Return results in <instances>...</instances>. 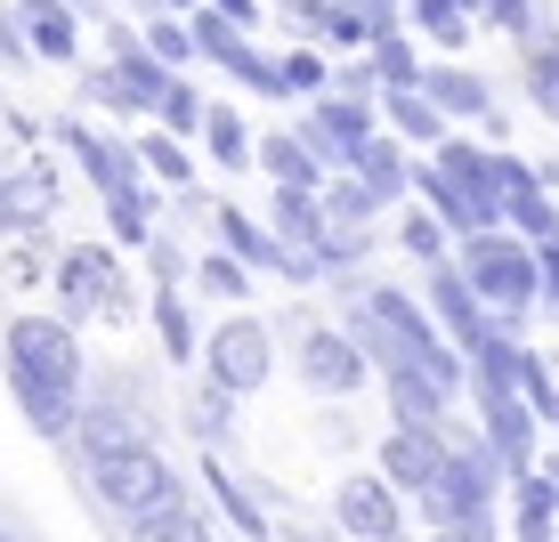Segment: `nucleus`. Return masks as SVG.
I'll use <instances>...</instances> for the list:
<instances>
[{
	"instance_id": "obj_21",
	"label": "nucleus",
	"mask_w": 559,
	"mask_h": 542,
	"mask_svg": "<svg viewBox=\"0 0 559 542\" xmlns=\"http://www.w3.org/2000/svg\"><path fill=\"white\" fill-rule=\"evenodd\" d=\"M511 534H519V542H559V502H551L544 461L511 478Z\"/></svg>"
},
{
	"instance_id": "obj_39",
	"label": "nucleus",
	"mask_w": 559,
	"mask_h": 542,
	"mask_svg": "<svg viewBox=\"0 0 559 542\" xmlns=\"http://www.w3.org/2000/svg\"><path fill=\"white\" fill-rule=\"evenodd\" d=\"M373 73H381V89H414L421 82V57L390 33V41H373Z\"/></svg>"
},
{
	"instance_id": "obj_19",
	"label": "nucleus",
	"mask_w": 559,
	"mask_h": 542,
	"mask_svg": "<svg viewBox=\"0 0 559 542\" xmlns=\"http://www.w3.org/2000/svg\"><path fill=\"white\" fill-rule=\"evenodd\" d=\"M421 89H430V106L447 122H495V89L471 65H421Z\"/></svg>"
},
{
	"instance_id": "obj_32",
	"label": "nucleus",
	"mask_w": 559,
	"mask_h": 542,
	"mask_svg": "<svg viewBox=\"0 0 559 542\" xmlns=\"http://www.w3.org/2000/svg\"><path fill=\"white\" fill-rule=\"evenodd\" d=\"M519 49H527V89H535V106L559 122V33L544 25L535 41H519Z\"/></svg>"
},
{
	"instance_id": "obj_47",
	"label": "nucleus",
	"mask_w": 559,
	"mask_h": 542,
	"mask_svg": "<svg viewBox=\"0 0 559 542\" xmlns=\"http://www.w3.org/2000/svg\"><path fill=\"white\" fill-rule=\"evenodd\" d=\"M535 413H544V430H559V389H551L544 405H535Z\"/></svg>"
},
{
	"instance_id": "obj_46",
	"label": "nucleus",
	"mask_w": 559,
	"mask_h": 542,
	"mask_svg": "<svg viewBox=\"0 0 559 542\" xmlns=\"http://www.w3.org/2000/svg\"><path fill=\"white\" fill-rule=\"evenodd\" d=\"M211 9H219V16H236V25H243V33H252V25H260V0H211Z\"/></svg>"
},
{
	"instance_id": "obj_13",
	"label": "nucleus",
	"mask_w": 559,
	"mask_h": 542,
	"mask_svg": "<svg viewBox=\"0 0 559 542\" xmlns=\"http://www.w3.org/2000/svg\"><path fill=\"white\" fill-rule=\"evenodd\" d=\"M471 397H478V413H487V437H495V454H503V470H535V405L511 389V381H471Z\"/></svg>"
},
{
	"instance_id": "obj_2",
	"label": "nucleus",
	"mask_w": 559,
	"mask_h": 542,
	"mask_svg": "<svg viewBox=\"0 0 559 542\" xmlns=\"http://www.w3.org/2000/svg\"><path fill=\"white\" fill-rule=\"evenodd\" d=\"M462 276H471V292L495 308V316L511 324H527V308L544 300V267H535V243L527 236H511V227H487V236H462Z\"/></svg>"
},
{
	"instance_id": "obj_35",
	"label": "nucleus",
	"mask_w": 559,
	"mask_h": 542,
	"mask_svg": "<svg viewBox=\"0 0 559 542\" xmlns=\"http://www.w3.org/2000/svg\"><path fill=\"white\" fill-rule=\"evenodd\" d=\"M414 25L430 33L438 49H471V9H462V0H414Z\"/></svg>"
},
{
	"instance_id": "obj_43",
	"label": "nucleus",
	"mask_w": 559,
	"mask_h": 542,
	"mask_svg": "<svg viewBox=\"0 0 559 542\" xmlns=\"http://www.w3.org/2000/svg\"><path fill=\"white\" fill-rule=\"evenodd\" d=\"M16 186H25V179H9V170H0V236L33 219V195H16Z\"/></svg>"
},
{
	"instance_id": "obj_50",
	"label": "nucleus",
	"mask_w": 559,
	"mask_h": 542,
	"mask_svg": "<svg viewBox=\"0 0 559 542\" xmlns=\"http://www.w3.org/2000/svg\"><path fill=\"white\" fill-rule=\"evenodd\" d=\"M73 9H82V16H90V9H98V0H73Z\"/></svg>"
},
{
	"instance_id": "obj_28",
	"label": "nucleus",
	"mask_w": 559,
	"mask_h": 542,
	"mask_svg": "<svg viewBox=\"0 0 559 542\" xmlns=\"http://www.w3.org/2000/svg\"><path fill=\"white\" fill-rule=\"evenodd\" d=\"M203 486H211V502H219V510H227V518H236V527H243V534H252V542L267 534V510H260V502H252V494H243V486H236V478H227V470H219V461H211V445H203Z\"/></svg>"
},
{
	"instance_id": "obj_24",
	"label": "nucleus",
	"mask_w": 559,
	"mask_h": 542,
	"mask_svg": "<svg viewBox=\"0 0 559 542\" xmlns=\"http://www.w3.org/2000/svg\"><path fill=\"white\" fill-rule=\"evenodd\" d=\"M381 122H390L397 130V138H414V146H438V138H454V130H447V113H438L430 106V89H381Z\"/></svg>"
},
{
	"instance_id": "obj_29",
	"label": "nucleus",
	"mask_w": 559,
	"mask_h": 542,
	"mask_svg": "<svg viewBox=\"0 0 559 542\" xmlns=\"http://www.w3.org/2000/svg\"><path fill=\"white\" fill-rule=\"evenodd\" d=\"M130 542H211V527H203L195 502H170L154 518H130Z\"/></svg>"
},
{
	"instance_id": "obj_27",
	"label": "nucleus",
	"mask_w": 559,
	"mask_h": 542,
	"mask_svg": "<svg viewBox=\"0 0 559 542\" xmlns=\"http://www.w3.org/2000/svg\"><path fill=\"white\" fill-rule=\"evenodd\" d=\"M130 146H139V162H146V170H154L163 186H195V162H187V138H170V130H139Z\"/></svg>"
},
{
	"instance_id": "obj_40",
	"label": "nucleus",
	"mask_w": 559,
	"mask_h": 542,
	"mask_svg": "<svg viewBox=\"0 0 559 542\" xmlns=\"http://www.w3.org/2000/svg\"><path fill=\"white\" fill-rule=\"evenodd\" d=\"M284 89H293V98H324V89H333L324 57L317 49H293V57H284Z\"/></svg>"
},
{
	"instance_id": "obj_36",
	"label": "nucleus",
	"mask_w": 559,
	"mask_h": 542,
	"mask_svg": "<svg viewBox=\"0 0 559 542\" xmlns=\"http://www.w3.org/2000/svg\"><path fill=\"white\" fill-rule=\"evenodd\" d=\"M195 284H203L211 300H243V292H252V267L219 243V251H203V260H195Z\"/></svg>"
},
{
	"instance_id": "obj_11",
	"label": "nucleus",
	"mask_w": 559,
	"mask_h": 542,
	"mask_svg": "<svg viewBox=\"0 0 559 542\" xmlns=\"http://www.w3.org/2000/svg\"><path fill=\"white\" fill-rule=\"evenodd\" d=\"M447 454H454V445H447V421H397V430L381 437V478H390L397 494L421 502V494L438 486V470H447Z\"/></svg>"
},
{
	"instance_id": "obj_6",
	"label": "nucleus",
	"mask_w": 559,
	"mask_h": 542,
	"mask_svg": "<svg viewBox=\"0 0 559 542\" xmlns=\"http://www.w3.org/2000/svg\"><path fill=\"white\" fill-rule=\"evenodd\" d=\"M421 300H430L438 333H447V340L462 348V364H471V357H478V348H487L495 333H511V324H503V316H495L487 300L471 292V276H462L454 260H438V267H430V284H421Z\"/></svg>"
},
{
	"instance_id": "obj_18",
	"label": "nucleus",
	"mask_w": 559,
	"mask_h": 542,
	"mask_svg": "<svg viewBox=\"0 0 559 542\" xmlns=\"http://www.w3.org/2000/svg\"><path fill=\"white\" fill-rule=\"evenodd\" d=\"M16 16H25V41L41 65H73L82 57V9L73 0H16Z\"/></svg>"
},
{
	"instance_id": "obj_7",
	"label": "nucleus",
	"mask_w": 559,
	"mask_h": 542,
	"mask_svg": "<svg viewBox=\"0 0 559 542\" xmlns=\"http://www.w3.org/2000/svg\"><path fill=\"white\" fill-rule=\"evenodd\" d=\"M373 122H381V106H365V98H341V89H324V98H317V106L300 113V138H308V154H317L324 170H333V162L349 170L357 154H365V146L381 138Z\"/></svg>"
},
{
	"instance_id": "obj_38",
	"label": "nucleus",
	"mask_w": 559,
	"mask_h": 542,
	"mask_svg": "<svg viewBox=\"0 0 559 542\" xmlns=\"http://www.w3.org/2000/svg\"><path fill=\"white\" fill-rule=\"evenodd\" d=\"M487 25H495V33H511V41H535L551 16H544V0H487Z\"/></svg>"
},
{
	"instance_id": "obj_44",
	"label": "nucleus",
	"mask_w": 559,
	"mask_h": 542,
	"mask_svg": "<svg viewBox=\"0 0 559 542\" xmlns=\"http://www.w3.org/2000/svg\"><path fill=\"white\" fill-rule=\"evenodd\" d=\"M535 267H544V308H559V236L535 243Z\"/></svg>"
},
{
	"instance_id": "obj_9",
	"label": "nucleus",
	"mask_w": 559,
	"mask_h": 542,
	"mask_svg": "<svg viewBox=\"0 0 559 542\" xmlns=\"http://www.w3.org/2000/svg\"><path fill=\"white\" fill-rule=\"evenodd\" d=\"M57 146L73 154V162L90 170V186H98V203H114V195H146V162H139V146H114L98 122H82V113H73V122H57Z\"/></svg>"
},
{
	"instance_id": "obj_4",
	"label": "nucleus",
	"mask_w": 559,
	"mask_h": 542,
	"mask_svg": "<svg viewBox=\"0 0 559 542\" xmlns=\"http://www.w3.org/2000/svg\"><path fill=\"white\" fill-rule=\"evenodd\" d=\"M203 373H211V389H227V397H252L276 381V333H267L260 316H227V324H211V340H203Z\"/></svg>"
},
{
	"instance_id": "obj_8",
	"label": "nucleus",
	"mask_w": 559,
	"mask_h": 542,
	"mask_svg": "<svg viewBox=\"0 0 559 542\" xmlns=\"http://www.w3.org/2000/svg\"><path fill=\"white\" fill-rule=\"evenodd\" d=\"M211 227H219V243L236 251L252 276H276V284H317V267H308V251H293L276 236L267 219H252V210H236V203H219L211 210Z\"/></svg>"
},
{
	"instance_id": "obj_1",
	"label": "nucleus",
	"mask_w": 559,
	"mask_h": 542,
	"mask_svg": "<svg viewBox=\"0 0 559 542\" xmlns=\"http://www.w3.org/2000/svg\"><path fill=\"white\" fill-rule=\"evenodd\" d=\"M0 357H9L16 413L41 437H73V421H82V405H90V364H82L73 324L66 316H16L9 340H0Z\"/></svg>"
},
{
	"instance_id": "obj_20",
	"label": "nucleus",
	"mask_w": 559,
	"mask_h": 542,
	"mask_svg": "<svg viewBox=\"0 0 559 542\" xmlns=\"http://www.w3.org/2000/svg\"><path fill=\"white\" fill-rule=\"evenodd\" d=\"M252 162L267 170V186H308V195H324V162L308 154V138H300V130H267Z\"/></svg>"
},
{
	"instance_id": "obj_3",
	"label": "nucleus",
	"mask_w": 559,
	"mask_h": 542,
	"mask_svg": "<svg viewBox=\"0 0 559 542\" xmlns=\"http://www.w3.org/2000/svg\"><path fill=\"white\" fill-rule=\"evenodd\" d=\"M90 470V486H98V502L114 518H154V510H170V502H187V486L170 478V461L154 454V437L146 445H114V454H98V461H82Z\"/></svg>"
},
{
	"instance_id": "obj_14",
	"label": "nucleus",
	"mask_w": 559,
	"mask_h": 542,
	"mask_svg": "<svg viewBox=\"0 0 559 542\" xmlns=\"http://www.w3.org/2000/svg\"><path fill=\"white\" fill-rule=\"evenodd\" d=\"M365 373H373V357L357 348V333H333V324L300 333V381L317 397H349V389H365Z\"/></svg>"
},
{
	"instance_id": "obj_31",
	"label": "nucleus",
	"mask_w": 559,
	"mask_h": 542,
	"mask_svg": "<svg viewBox=\"0 0 559 542\" xmlns=\"http://www.w3.org/2000/svg\"><path fill=\"white\" fill-rule=\"evenodd\" d=\"M447 236H454V227L438 219L430 203H414L406 219H397V243H406V260H421V267H438V260H447Z\"/></svg>"
},
{
	"instance_id": "obj_49",
	"label": "nucleus",
	"mask_w": 559,
	"mask_h": 542,
	"mask_svg": "<svg viewBox=\"0 0 559 542\" xmlns=\"http://www.w3.org/2000/svg\"><path fill=\"white\" fill-rule=\"evenodd\" d=\"M462 9H471V16H487V0H462Z\"/></svg>"
},
{
	"instance_id": "obj_45",
	"label": "nucleus",
	"mask_w": 559,
	"mask_h": 542,
	"mask_svg": "<svg viewBox=\"0 0 559 542\" xmlns=\"http://www.w3.org/2000/svg\"><path fill=\"white\" fill-rule=\"evenodd\" d=\"M438 542H495V510L462 518V527H438Z\"/></svg>"
},
{
	"instance_id": "obj_23",
	"label": "nucleus",
	"mask_w": 559,
	"mask_h": 542,
	"mask_svg": "<svg viewBox=\"0 0 559 542\" xmlns=\"http://www.w3.org/2000/svg\"><path fill=\"white\" fill-rule=\"evenodd\" d=\"M381 389H390V413L397 421H447V405H454V389H447V381H430L421 364H390Z\"/></svg>"
},
{
	"instance_id": "obj_10",
	"label": "nucleus",
	"mask_w": 559,
	"mask_h": 542,
	"mask_svg": "<svg viewBox=\"0 0 559 542\" xmlns=\"http://www.w3.org/2000/svg\"><path fill=\"white\" fill-rule=\"evenodd\" d=\"M57 300H66V316H122L130 284H122V267H114V251H98V243L66 251V260H57Z\"/></svg>"
},
{
	"instance_id": "obj_42",
	"label": "nucleus",
	"mask_w": 559,
	"mask_h": 542,
	"mask_svg": "<svg viewBox=\"0 0 559 542\" xmlns=\"http://www.w3.org/2000/svg\"><path fill=\"white\" fill-rule=\"evenodd\" d=\"M33 57V41H25V16L16 9H0V65H25Z\"/></svg>"
},
{
	"instance_id": "obj_51",
	"label": "nucleus",
	"mask_w": 559,
	"mask_h": 542,
	"mask_svg": "<svg viewBox=\"0 0 559 542\" xmlns=\"http://www.w3.org/2000/svg\"><path fill=\"white\" fill-rule=\"evenodd\" d=\"M0 542H16V534H9V527H0Z\"/></svg>"
},
{
	"instance_id": "obj_26",
	"label": "nucleus",
	"mask_w": 559,
	"mask_h": 542,
	"mask_svg": "<svg viewBox=\"0 0 559 542\" xmlns=\"http://www.w3.org/2000/svg\"><path fill=\"white\" fill-rule=\"evenodd\" d=\"M203 146H211V162H219V170H243V162H252V138H243V113L236 106H211L203 113Z\"/></svg>"
},
{
	"instance_id": "obj_22",
	"label": "nucleus",
	"mask_w": 559,
	"mask_h": 542,
	"mask_svg": "<svg viewBox=\"0 0 559 542\" xmlns=\"http://www.w3.org/2000/svg\"><path fill=\"white\" fill-rule=\"evenodd\" d=\"M146 316H154V340H163V357H170V364H195V357H203L195 308H187V292H179V284H154Z\"/></svg>"
},
{
	"instance_id": "obj_34",
	"label": "nucleus",
	"mask_w": 559,
	"mask_h": 542,
	"mask_svg": "<svg viewBox=\"0 0 559 542\" xmlns=\"http://www.w3.org/2000/svg\"><path fill=\"white\" fill-rule=\"evenodd\" d=\"M146 49H154V57H163V65H170V73H179V65H195V57H203V49H195V25H187V16H179V9H163V16H146Z\"/></svg>"
},
{
	"instance_id": "obj_15",
	"label": "nucleus",
	"mask_w": 559,
	"mask_h": 542,
	"mask_svg": "<svg viewBox=\"0 0 559 542\" xmlns=\"http://www.w3.org/2000/svg\"><path fill=\"white\" fill-rule=\"evenodd\" d=\"M333 518H341V534H357V542H397L406 534V502H397L390 478H341V494H333Z\"/></svg>"
},
{
	"instance_id": "obj_41",
	"label": "nucleus",
	"mask_w": 559,
	"mask_h": 542,
	"mask_svg": "<svg viewBox=\"0 0 559 542\" xmlns=\"http://www.w3.org/2000/svg\"><path fill=\"white\" fill-rule=\"evenodd\" d=\"M82 89H90V98H106V106H122V113H139V106H130V89H122V73H114V65H90V73H82Z\"/></svg>"
},
{
	"instance_id": "obj_25",
	"label": "nucleus",
	"mask_w": 559,
	"mask_h": 542,
	"mask_svg": "<svg viewBox=\"0 0 559 542\" xmlns=\"http://www.w3.org/2000/svg\"><path fill=\"white\" fill-rule=\"evenodd\" d=\"M349 170H357L365 186H373L381 203H406V195H414V179H421V170L406 162V146H397V138H373V146H365Z\"/></svg>"
},
{
	"instance_id": "obj_30",
	"label": "nucleus",
	"mask_w": 559,
	"mask_h": 542,
	"mask_svg": "<svg viewBox=\"0 0 559 542\" xmlns=\"http://www.w3.org/2000/svg\"><path fill=\"white\" fill-rule=\"evenodd\" d=\"M219 73H227V82H243L252 98H293V89H284V57H267V49H252V41L227 57Z\"/></svg>"
},
{
	"instance_id": "obj_48",
	"label": "nucleus",
	"mask_w": 559,
	"mask_h": 542,
	"mask_svg": "<svg viewBox=\"0 0 559 542\" xmlns=\"http://www.w3.org/2000/svg\"><path fill=\"white\" fill-rule=\"evenodd\" d=\"M544 478H551V502H559V454H551V461H544Z\"/></svg>"
},
{
	"instance_id": "obj_33",
	"label": "nucleus",
	"mask_w": 559,
	"mask_h": 542,
	"mask_svg": "<svg viewBox=\"0 0 559 542\" xmlns=\"http://www.w3.org/2000/svg\"><path fill=\"white\" fill-rule=\"evenodd\" d=\"M203 98H195V82H187V73H170V89H163V106H154V122L170 130V138H203Z\"/></svg>"
},
{
	"instance_id": "obj_37",
	"label": "nucleus",
	"mask_w": 559,
	"mask_h": 542,
	"mask_svg": "<svg viewBox=\"0 0 559 542\" xmlns=\"http://www.w3.org/2000/svg\"><path fill=\"white\" fill-rule=\"evenodd\" d=\"M324 210H333V227H365V219H373V210H390V203H381L373 186H365L357 170H349V179H341V186H324Z\"/></svg>"
},
{
	"instance_id": "obj_16",
	"label": "nucleus",
	"mask_w": 559,
	"mask_h": 542,
	"mask_svg": "<svg viewBox=\"0 0 559 542\" xmlns=\"http://www.w3.org/2000/svg\"><path fill=\"white\" fill-rule=\"evenodd\" d=\"M106 65L122 73V89H130V106H139V122H154V106H163V89H170V65L154 57L130 25H106Z\"/></svg>"
},
{
	"instance_id": "obj_17",
	"label": "nucleus",
	"mask_w": 559,
	"mask_h": 542,
	"mask_svg": "<svg viewBox=\"0 0 559 542\" xmlns=\"http://www.w3.org/2000/svg\"><path fill=\"white\" fill-rule=\"evenodd\" d=\"M267 227H276L293 251H308V267H317L324 243H333V210H324V195H308V186H276V195H267Z\"/></svg>"
},
{
	"instance_id": "obj_12",
	"label": "nucleus",
	"mask_w": 559,
	"mask_h": 542,
	"mask_svg": "<svg viewBox=\"0 0 559 542\" xmlns=\"http://www.w3.org/2000/svg\"><path fill=\"white\" fill-rule=\"evenodd\" d=\"M495 186H503V227L527 243L559 236V203L544 186V162H519V154H495Z\"/></svg>"
},
{
	"instance_id": "obj_5",
	"label": "nucleus",
	"mask_w": 559,
	"mask_h": 542,
	"mask_svg": "<svg viewBox=\"0 0 559 542\" xmlns=\"http://www.w3.org/2000/svg\"><path fill=\"white\" fill-rule=\"evenodd\" d=\"M495 478H503V454H495V437H471L447 454V470H438V486L421 494V510L438 518V527H462V518L495 510Z\"/></svg>"
}]
</instances>
